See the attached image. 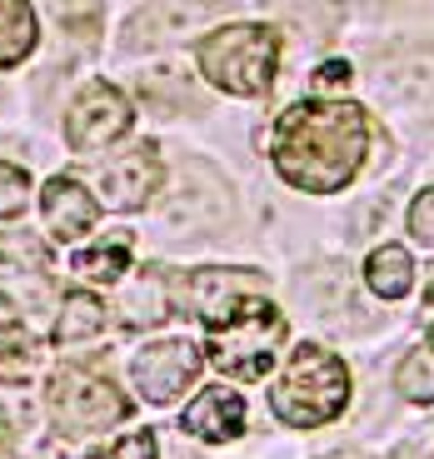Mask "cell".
I'll use <instances>...</instances> for the list:
<instances>
[{
  "label": "cell",
  "mask_w": 434,
  "mask_h": 459,
  "mask_svg": "<svg viewBox=\"0 0 434 459\" xmlns=\"http://www.w3.org/2000/svg\"><path fill=\"white\" fill-rule=\"evenodd\" d=\"M0 264L5 270H50V245L30 230H5L0 235Z\"/></svg>",
  "instance_id": "18"
},
{
  "label": "cell",
  "mask_w": 434,
  "mask_h": 459,
  "mask_svg": "<svg viewBox=\"0 0 434 459\" xmlns=\"http://www.w3.org/2000/svg\"><path fill=\"white\" fill-rule=\"evenodd\" d=\"M200 369H205V350H195L190 340H155L135 355L130 379L150 404H170L190 390Z\"/></svg>",
  "instance_id": "7"
},
{
  "label": "cell",
  "mask_w": 434,
  "mask_h": 459,
  "mask_svg": "<svg viewBox=\"0 0 434 459\" xmlns=\"http://www.w3.org/2000/svg\"><path fill=\"white\" fill-rule=\"evenodd\" d=\"M389 91L404 95V100H420L424 91H434V65H430V60H404V65H395Z\"/></svg>",
  "instance_id": "22"
},
{
  "label": "cell",
  "mask_w": 434,
  "mask_h": 459,
  "mask_svg": "<svg viewBox=\"0 0 434 459\" xmlns=\"http://www.w3.org/2000/svg\"><path fill=\"white\" fill-rule=\"evenodd\" d=\"M30 355H35L30 334L15 330V325H0V375H5V369H25Z\"/></svg>",
  "instance_id": "23"
},
{
  "label": "cell",
  "mask_w": 434,
  "mask_h": 459,
  "mask_svg": "<svg viewBox=\"0 0 434 459\" xmlns=\"http://www.w3.org/2000/svg\"><path fill=\"white\" fill-rule=\"evenodd\" d=\"M365 285L375 290L379 299H400L410 295L414 285V260L404 245H379V250H369L365 260Z\"/></svg>",
  "instance_id": "13"
},
{
  "label": "cell",
  "mask_w": 434,
  "mask_h": 459,
  "mask_svg": "<svg viewBox=\"0 0 434 459\" xmlns=\"http://www.w3.org/2000/svg\"><path fill=\"white\" fill-rule=\"evenodd\" d=\"M155 455H161L155 435H150V429H130L126 439H115L110 449H100V455H91V459H155Z\"/></svg>",
  "instance_id": "25"
},
{
  "label": "cell",
  "mask_w": 434,
  "mask_h": 459,
  "mask_svg": "<svg viewBox=\"0 0 434 459\" xmlns=\"http://www.w3.org/2000/svg\"><path fill=\"white\" fill-rule=\"evenodd\" d=\"M46 410L60 435H95V429L120 425L130 414V400L91 369H60L46 390Z\"/></svg>",
  "instance_id": "5"
},
{
  "label": "cell",
  "mask_w": 434,
  "mask_h": 459,
  "mask_svg": "<svg viewBox=\"0 0 434 459\" xmlns=\"http://www.w3.org/2000/svg\"><path fill=\"white\" fill-rule=\"evenodd\" d=\"M344 85H350V65L344 60H325L315 70V91H344Z\"/></svg>",
  "instance_id": "27"
},
{
  "label": "cell",
  "mask_w": 434,
  "mask_h": 459,
  "mask_svg": "<svg viewBox=\"0 0 434 459\" xmlns=\"http://www.w3.org/2000/svg\"><path fill=\"white\" fill-rule=\"evenodd\" d=\"M30 205V175L21 165H0V220H15Z\"/></svg>",
  "instance_id": "21"
},
{
  "label": "cell",
  "mask_w": 434,
  "mask_h": 459,
  "mask_svg": "<svg viewBox=\"0 0 434 459\" xmlns=\"http://www.w3.org/2000/svg\"><path fill=\"white\" fill-rule=\"evenodd\" d=\"M75 270L95 285H120L130 270V235H110V240L91 245V250L75 255Z\"/></svg>",
  "instance_id": "16"
},
{
  "label": "cell",
  "mask_w": 434,
  "mask_h": 459,
  "mask_svg": "<svg viewBox=\"0 0 434 459\" xmlns=\"http://www.w3.org/2000/svg\"><path fill=\"white\" fill-rule=\"evenodd\" d=\"M430 299H434V290H430Z\"/></svg>",
  "instance_id": "30"
},
{
  "label": "cell",
  "mask_w": 434,
  "mask_h": 459,
  "mask_svg": "<svg viewBox=\"0 0 434 459\" xmlns=\"http://www.w3.org/2000/svg\"><path fill=\"white\" fill-rule=\"evenodd\" d=\"M205 320V355L210 365H220L225 375L245 379V385H255V379L270 375L274 355H280V344H285V310L274 305V299H265L260 290L255 295H230L220 299L215 310L200 315Z\"/></svg>",
  "instance_id": "2"
},
{
  "label": "cell",
  "mask_w": 434,
  "mask_h": 459,
  "mask_svg": "<svg viewBox=\"0 0 434 459\" xmlns=\"http://www.w3.org/2000/svg\"><path fill=\"white\" fill-rule=\"evenodd\" d=\"M395 385H400L404 400L414 404H430L434 400V350H410L395 369Z\"/></svg>",
  "instance_id": "19"
},
{
  "label": "cell",
  "mask_w": 434,
  "mask_h": 459,
  "mask_svg": "<svg viewBox=\"0 0 434 459\" xmlns=\"http://www.w3.org/2000/svg\"><path fill=\"white\" fill-rule=\"evenodd\" d=\"M350 404V369L334 350L305 340L290 350L285 375L274 379L270 410L274 420H285L290 429H320Z\"/></svg>",
  "instance_id": "3"
},
{
  "label": "cell",
  "mask_w": 434,
  "mask_h": 459,
  "mask_svg": "<svg viewBox=\"0 0 434 459\" xmlns=\"http://www.w3.org/2000/svg\"><path fill=\"white\" fill-rule=\"evenodd\" d=\"M50 299V280L46 270H21V275H0V305H15V310H30Z\"/></svg>",
  "instance_id": "20"
},
{
  "label": "cell",
  "mask_w": 434,
  "mask_h": 459,
  "mask_svg": "<svg viewBox=\"0 0 434 459\" xmlns=\"http://www.w3.org/2000/svg\"><path fill=\"white\" fill-rule=\"evenodd\" d=\"M430 350H434V325H430Z\"/></svg>",
  "instance_id": "28"
},
{
  "label": "cell",
  "mask_w": 434,
  "mask_h": 459,
  "mask_svg": "<svg viewBox=\"0 0 434 459\" xmlns=\"http://www.w3.org/2000/svg\"><path fill=\"white\" fill-rule=\"evenodd\" d=\"M280 30L260 21H240V25H220L195 46V65L215 91L225 95H265L274 85L280 70Z\"/></svg>",
  "instance_id": "4"
},
{
  "label": "cell",
  "mask_w": 434,
  "mask_h": 459,
  "mask_svg": "<svg viewBox=\"0 0 434 459\" xmlns=\"http://www.w3.org/2000/svg\"><path fill=\"white\" fill-rule=\"evenodd\" d=\"M60 21H65L70 35H85V40H95V25H100V11H95V0H56Z\"/></svg>",
  "instance_id": "24"
},
{
  "label": "cell",
  "mask_w": 434,
  "mask_h": 459,
  "mask_svg": "<svg viewBox=\"0 0 434 459\" xmlns=\"http://www.w3.org/2000/svg\"><path fill=\"white\" fill-rule=\"evenodd\" d=\"M35 40H40V25H35L30 0H0V70L21 65Z\"/></svg>",
  "instance_id": "14"
},
{
  "label": "cell",
  "mask_w": 434,
  "mask_h": 459,
  "mask_svg": "<svg viewBox=\"0 0 434 459\" xmlns=\"http://www.w3.org/2000/svg\"><path fill=\"white\" fill-rule=\"evenodd\" d=\"M170 315H175L170 275H165L161 264H145V270L126 285V295H120V320L135 325V330H150V325L170 320Z\"/></svg>",
  "instance_id": "12"
},
{
  "label": "cell",
  "mask_w": 434,
  "mask_h": 459,
  "mask_svg": "<svg viewBox=\"0 0 434 459\" xmlns=\"http://www.w3.org/2000/svg\"><path fill=\"white\" fill-rule=\"evenodd\" d=\"M40 215H46V230L56 240H81V235L95 230V220H100V200H95L81 180L56 175V180H46V190H40Z\"/></svg>",
  "instance_id": "10"
},
{
  "label": "cell",
  "mask_w": 434,
  "mask_h": 459,
  "mask_svg": "<svg viewBox=\"0 0 434 459\" xmlns=\"http://www.w3.org/2000/svg\"><path fill=\"white\" fill-rule=\"evenodd\" d=\"M369 135H375V126H369L365 105L299 100L274 120L270 135L274 175L290 190H305V195H334L365 170Z\"/></svg>",
  "instance_id": "1"
},
{
  "label": "cell",
  "mask_w": 434,
  "mask_h": 459,
  "mask_svg": "<svg viewBox=\"0 0 434 459\" xmlns=\"http://www.w3.org/2000/svg\"><path fill=\"white\" fill-rule=\"evenodd\" d=\"M105 330V305L95 295H85V290H70L65 299H60V315H56V330H50V340L56 344H81L91 340V334Z\"/></svg>",
  "instance_id": "15"
},
{
  "label": "cell",
  "mask_w": 434,
  "mask_h": 459,
  "mask_svg": "<svg viewBox=\"0 0 434 459\" xmlns=\"http://www.w3.org/2000/svg\"><path fill=\"white\" fill-rule=\"evenodd\" d=\"M161 220L175 230V235H195V230H215L230 220V190L215 170L205 165H185L180 170V185L170 190Z\"/></svg>",
  "instance_id": "8"
},
{
  "label": "cell",
  "mask_w": 434,
  "mask_h": 459,
  "mask_svg": "<svg viewBox=\"0 0 434 459\" xmlns=\"http://www.w3.org/2000/svg\"><path fill=\"white\" fill-rule=\"evenodd\" d=\"M410 235L420 245H434V190H420L410 205Z\"/></svg>",
  "instance_id": "26"
},
{
  "label": "cell",
  "mask_w": 434,
  "mask_h": 459,
  "mask_svg": "<svg viewBox=\"0 0 434 459\" xmlns=\"http://www.w3.org/2000/svg\"><path fill=\"white\" fill-rule=\"evenodd\" d=\"M135 110L110 81H91L65 110V140L70 150H81V155H95V150L115 145V140L130 130Z\"/></svg>",
  "instance_id": "6"
},
{
  "label": "cell",
  "mask_w": 434,
  "mask_h": 459,
  "mask_svg": "<svg viewBox=\"0 0 434 459\" xmlns=\"http://www.w3.org/2000/svg\"><path fill=\"white\" fill-rule=\"evenodd\" d=\"M400 459H414V455H400Z\"/></svg>",
  "instance_id": "29"
},
{
  "label": "cell",
  "mask_w": 434,
  "mask_h": 459,
  "mask_svg": "<svg viewBox=\"0 0 434 459\" xmlns=\"http://www.w3.org/2000/svg\"><path fill=\"white\" fill-rule=\"evenodd\" d=\"M185 429L195 439H210V445H225V439L245 435V400L225 385H210L205 394H195V404L185 410Z\"/></svg>",
  "instance_id": "11"
},
{
  "label": "cell",
  "mask_w": 434,
  "mask_h": 459,
  "mask_svg": "<svg viewBox=\"0 0 434 459\" xmlns=\"http://www.w3.org/2000/svg\"><path fill=\"white\" fill-rule=\"evenodd\" d=\"M140 95H145L150 105H155V110H195V85H190V75H185V70H175V65H165V70H150L145 81H140Z\"/></svg>",
  "instance_id": "17"
},
{
  "label": "cell",
  "mask_w": 434,
  "mask_h": 459,
  "mask_svg": "<svg viewBox=\"0 0 434 459\" xmlns=\"http://www.w3.org/2000/svg\"><path fill=\"white\" fill-rule=\"evenodd\" d=\"M161 180H165V165L155 140H140V145L120 150L115 160L100 165V190L110 210H145L161 190Z\"/></svg>",
  "instance_id": "9"
}]
</instances>
